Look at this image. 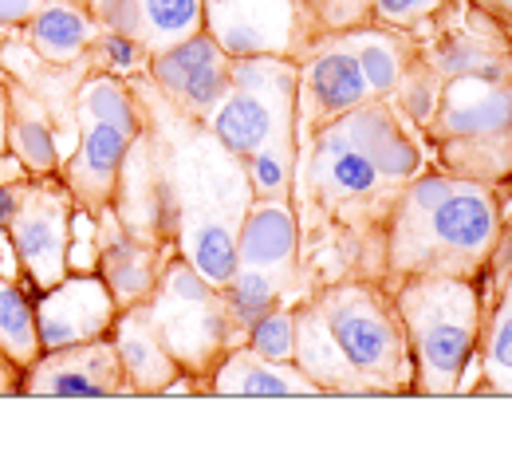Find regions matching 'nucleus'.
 I'll return each mask as SVG.
<instances>
[{"instance_id": "10", "label": "nucleus", "mask_w": 512, "mask_h": 461, "mask_svg": "<svg viewBox=\"0 0 512 461\" xmlns=\"http://www.w3.org/2000/svg\"><path fill=\"white\" fill-rule=\"evenodd\" d=\"M16 186H20V205L8 225V241H12V253L24 268V276L32 280V288L44 292L71 272L67 264L71 221L79 205L60 174H44V178L28 174V182H16Z\"/></svg>"}, {"instance_id": "28", "label": "nucleus", "mask_w": 512, "mask_h": 461, "mask_svg": "<svg viewBox=\"0 0 512 461\" xmlns=\"http://www.w3.org/2000/svg\"><path fill=\"white\" fill-rule=\"evenodd\" d=\"M99 71H111V75H123V79H138L146 75V64H150V52L134 40V36H123V32H99V40L91 44V56Z\"/></svg>"}, {"instance_id": "14", "label": "nucleus", "mask_w": 512, "mask_h": 461, "mask_svg": "<svg viewBox=\"0 0 512 461\" xmlns=\"http://www.w3.org/2000/svg\"><path fill=\"white\" fill-rule=\"evenodd\" d=\"M371 99V87L363 79V71L355 64V56L335 40L323 36V44L300 64L296 79V131L308 134L363 107Z\"/></svg>"}, {"instance_id": "15", "label": "nucleus", "mask_w": 512, "mask_h": 461, "mask_svg": "<svg viewBox=\"0 0 512 461\" xmlns=\"http://www.w3.org/2000/svg\"><path fill=\"white\" fill-rule=\"evenodd\" d=\"M300 213L292 198H253L237 225V264L260 268L288 288L300 280Z\"/></svg>"}, {"instance_id": "2", "label": "nucleus", "mask_w": 512, "mask_h": 461, "mask_svg": "<svg viewBox=\"0 0 512 461\" xmlns=\"http://www.w3.org/2000/svg\"><path fill=\"white\" fill-rule=\"evenodd\" d=\"M296 367L335 398L414 395V359L383 280L343 276L296 304Z\"/></svg>"}, {"instance_id": "4", "label": "nucleus", "mask_w": 512, "mask_h": 461, "mask_svg": "<svg viewBox=\"0 0 512 461\" xmlns=\"http://www.w3.org/2000/svg\"><path fill=\"white\" fill-rule=\"evenodd\" d=\"M390 296L414 359V395H457L485 328L481 280L406 276Z\"/></svg>"}, {"instance_id": "17", "label": "nucleus", "mask_w": 512, "mask_h": 461, "mask_svg": "<svg viewBox=\"0 0 512 461\" xmlns=\"http://www.w3.org/2000/svg\"><path fill=\"white\" fill-rule=\"evenodd\" d=\"M209 395L217 398H323V391L296 367L256 355L237 343L209 371Z\"/></svg>"}, {"instance_id": "9", "label": "nucleus", "mask_w": 512, "mask_h": 461, "mask_svg": "<svg viewBox=\"0 0 512 461\" xmlns=\"http://www.w3.org/2000/svg\"><path fill=\"white\" fill-rule=\"evenodd\" d=\"M205 32L233 56H280L304 64L323 44L308 0H205Z\"/></svg>"}, {"instance_id": "27", "label": "nucleus", "mask_w": 512, "mask_h": 461, "mask_svg": "<svg viewBox=\"0 0 512 461\" xmlns=\"http://www.w3.org/2000/svg\"><path fill=\"white\" fill-rule=\"evenodd\" d=\"M245 347L276 363H296V304H280L245 331Z\"/></svg>"}, {"instance_id": "11", "label": "nucleus", "mask_w": 512, "mask_h": 461, "mask_svg": "<svg viewBox=\"0 0 512 461\" xmlns=\"http://www.w3.org/2000/svg\"><path fill=\"white\" fill-rule=\"evenodd\" d=\"M150 87L186 119L205 123L213 115V107L225 99L229 79H233V56L209 36L197 32L186 44H174L158 56H150L146 64Z\"/></svg>"}, {"instance_id": "36", "label": "nucleus", "mask_w": 512, "mask_h": 461, "mask_svg": "<svg viewBox=\"0 0 512 461\" xmlns=\"http://www.w3.org/2000/svg\"><path fill=\"white\" fill-rule=\"evenodd\" d=\"M87 4H91V0H87Z\"/></svg>"}, {"instance_id": "3", "label": "nucleus", "mask_w": 512, "mask_h": 461, "mask_svg": "<svg viewBox=\"0 0 512 461\" xmlns=\"http://www.w3.org/2000/svg\"><path fill=\"white\" fill-rule=\"evenodd\" d=\"M501 245V205L489 182L422 170L390 209L383 233V284L406 276L481 280Z\"/></svg>"}, {"instance_id": "21", "label": "nucleus", "mask_w": 512, "mask_h": 461, "mask_svg": "<svg viewBox=\"0 0 512 461\" xmlns=\"http://www.w3.org/2000/svg\"><path fill=\"white\" fill-rule=\"evenodd\" d=\"M8 154L32 174H60V142L52 134V123L44 119V111L36 103H28V95L12 83V119H8Z\"/></svg>"}, {"instance_id": "18", "label": "nucleus", "mask_w": 512, "mask_h": 461, "mask_svg": "<svg viewBox=\"0 0 512 461\" xmlns=\"http://www.w3.org/2000/svg\"><path fill=\"white\" fill-rule=\"evenodd\" d=\"M111 343L119 351L130 395H166L170 383L182 375L178 359L170 355V347L162 343V335L150 324L146 304H130L119 312V320L111 328Z\"/></svg>"}, {"instance_id": "30", "label": "nucleus", "mask_w": 512, "mask_h": 461, "mask_svg": "<svg viewBox=\"0 0 512 461\" xmlns=\"http://www.w3.org/2000/svg\"><path fill=\"white\" fill-rule=\"evenodd\" d=\"M312 12L320 16L323 32H347L359 24H371V0H308Z\"/></svg>"}, {"instance_id": "35", "label": "nucleus", "mask_w": 512, "mask_h": 461, "mask_svg": "<svg viewBox=\"0 0 512 461\" xmlns=\"http://www.w3.org/2000/svg\"><path fill=\"white\" fill-rule=\"evenodd\" d=\"M509 264H512V237H509V241H501V245H497V257H493V264H489V268L505 272Z\"/></svg>"}, {"instance_id": "34", "label": "nucleus", "mask_w": 512, "mask_h": 461, "mask_svg": "<svg viewBox=\"0 0 512 461\" xmlns=\"http://www.w3.org/2000/svg\"><path fill=\"white\" fill-rule=\"evenodd\" d=\"M485 12H493L497 20H509L512 24V0H477Z\"/></svg>"}, {"instance_id": "33", "label": "nucleus", "mask_w": 512, "mask_h": 461, "mask_svg": "<svg viewBox=\"0 0 512 461\" xmlns=\"http://www.w3.org/2000/svg\"><path fill=\"white\" fill-rule=\"evenodd\" d=\"M16 205H20V186L16 182H0V229L8 233L12 217H16Z\"/></svg>"}, {"instance_id": "1", "label": "nucleus", "mask_w": 512, "mask_h": 461, "mask_svg": "<svg viewBox=\"0 0 512 461\" xmlns=\"http://www.w3.org/2000/svg\"><path fill=\"white\" fill-rule=\"evenodd\" d=\"M426 170L422 142L383 99L300 134L296 158V213L320 217V229L343 233L363 253L379 257L383 272V233L398 194Z\"/></svg>"}, {"instance_id": "22", "label": "nucleus", "mask_w": 512, "mask_h": 461, "mask_svg": "<svg viewBox=\"0 0 512 461\" xmlns=\"http://www.w3.org/2000/svg\"><path fill=\"white\" fill-rule=\"evenodd\" d=\"M205 32V0H134V40L158 56Z\"/></svg>"}, {"instance_id": "5", "label": "nucleus", "mask_w": 512, "mask_h": 461, "mask_svg": "<svg viewBox=\"0 0 512 461\" xmlns=\"http://www.w3.org/2000/svg\"><path fill=\"white\" fill-rule=\"evenodd\" d=\"M75 119L79 142L64 158L60 178L79 209L103 213L119 198L123 166L146 127V99L134 79L95 67L75 87Z\"/></svg>"}, {"instance_id": "23", "label": "nucleus", "mask_w": 512, "mask_h": 461, "mask_svg": "<svg viewBox=\"0 0 512 461\" xmlns=\"http://www.w3.org/2000/svg\"><path fill=\"white\" fill-rule=\"evenodd\" d=\"M288 284L249 268V264H237V272L221 284V304H225V316H229V328L237 335V343H245V331L253 328L260 316H268L272 308H280L288 300Z\"/></svg>"}, {"instance_id": "26", "label": "nucleus", "mask_w": 512, "mask_h": 461, "mask_svg": "<svg viewBox=\"0 0 512 461\" xmlns=\"http://www.w3.org/2000/svg\"><path fill=\"white\" fill-rule=\"evenodd\" d=\"M296 158H300V131L272 134L253 158H245V178L253 198H292L296 186Z\"/></svg>"}, {"instance_id": "20", "label": "nucleus", "mask_w": 512, "mask_h": 461, "mask_svg": "<svg viewBox=\"0 0 512 461\" xmlns=\"http://www.w3.org/2000/svg\"><path fill=\"white\" fill-rule=\"evenodd\" d=\"M363 71L367 87H371V99H390L402 83V71L414 56V44L402 28H386V24H359V28H347V32H331Z\"/></svg>"}, {"instance_id": "32", "label": "nucleus", "mask_w": 512, "mask_h": 461, "mask_svg": "<svg viewBox=\"0 0 512 461\" xmlns=\"http://www.w3.org/2000/svg\"><path fill=\"white\" fill-rule=\"evenodd\" d=\"M8 119H12V83L0 71V158L8 154Z\"/></svg>"}, {"instance_id": "6", "label": "nucleus", "mask_w": 512, "mask_h": 461, "mask_svg": "<svg viewBox=\"0 0 512 461\" xmlns=\"http://www.w3.org/2000/svg\"><path fill=\"white\" fill-rule=\"evenodd\" d=\"M430 138L442 146L449 174L497 182L512 170V87L505 79H442Z\"/></svg>"}, {"instance_id": "13", "label": "nucleus", "mask_w": 512, "mask_h": 461, "mask_svg": "<svg viewBox=\"0 0 512 461\" xmlns=\"http://www.w3.org/2000/svg\"><path fill=\"white\" fill-rule=\"evenodd\" d=\"M119 300L107 288V280L87 268V272H67L52 288L36 292V328H40V347L56 351L71 343H91L111 335L119 320Z\"/></svg>"}, {"instance_id": "16", "label": "nucleus", "mask_w": 512, "mask_h": 461, "mask_svg": "<svg viewBox=\"0 0 512 461\" xmlns=\"http://www.w3.org/2000/svg\"><path fill=\"white\" fill-rule=\"evenodd\" d=\"M99 217V253H95V272L107 280V288L115 292L119 308L130 304H146L150 292L158 288L162 276V245H154L150 237L134 233L127 221L111 209L95 213Z\"/></svg>"}, {"instance_id": "31", "label": "nucleus", "mask_w": 512, "mask_h": 461, "mask_svg": "<svg viewBox=\"0 0 512 461\" xmlns=\"http://www.w3.org/2000/svg\"><path fill=\"white\" fill-rule=\"evenodd\" d=\"M44 0H0V32H20Z\"/></svg>"}, {"instance_id": "12", "label": "nucleus", "mask_w": 512, "mask_h": 461, "mask_svg": "<svg viewBox=\"0 0 512 461\" xmlns=\"http://www.w3.org/2000/svg\"><path fill=\"white\" fill-rule=\"evenodd\" d=\"M20 395L28 398H123L130 383L123 375L111 335L91 343H71L44 351L28 371H20Z\"/></svg>"}, {"instance_id": "29", "label": "nucleus", "mask_w": 512, "mask_h": 461, "mask_svg": "<svg viewBox=\"0 0 512 461\" xmlns=\"http://www.w3.org/2000/svg\"><path fill=\"white\" fill-rule=\"evenodd\" d=\"M446 0H371V20L386 28H402L410 32L414 24L430 20Z\"/></svg>"}, {"instance_id": "7", "label": "nucleus", "mask_w": 512, "mask_h": 461, "mask_svg": "<svg viewBox=\"0 0 512 461\" xmlns=\"http://www.w3.org/2000/svg\"><path fill=\"white\" fill-rule=\"evenodd\" d=\"M146 312L186 375L209 379L221 355L237 347V335L229 328V316L221 304V288L209 284L186 257H170L162 264V276L146 300Z\"/></svg>"}, {"instance_id": "24", "label": "nucleus", "mask_w": 512, "mask_h": 461, "mask_svg": "<svg viewBox=\"0 0 512 461\" xmlns=\"http://www.w3.org/2000/svg\"><path fill=\"white\" fill-rule=\"evenodd\" d=\"M481 375H485V395H509L512 398V264L501 276L497 304L485 316L481 328Z\"/></svg>"}, {"instance_id": "25", "label": "nucleus", "mask_w": 512, "mask_h": 461, "mask_svg": "<svg viewBox=\"0 0 512 461\" xmlns=\"http://www.w3.org/2000/svg\"><path fill=\"white\" fill-rule=\"evenodd\" d=\"M0 351L16 371H28L44 355L36 328V300L16 280H0Z\"/></svg>"}, {"instance_id": "8", "label": "nucleus", "mask_w": 512, "mask_h": 461, "mask_svg": "<svg viewBox=\"0 0 512 461\" xmlns=\"http://www.w3.org/2000/svg\"><path fill=\"white\" fill-rule=\"evenodd\" d=\"M296 79L300 64L280 56L233 60L229 91L205 119V131L233 158H253L272 134L296 127Z\"/></svg>"}, {"instance_id": "19", "label": "nucleus", "mask_w": 512, "mask_h": 461, "mask_svg": "<svg viewBox=\"0 0 512 461\" xmlns=\"http://www.w3.org/2000/svg\"><path fill=\"white\" fill-rule=\"evenodd\" d=\"M20 32L32 56H40L44 64L75 67L91 56V44L103 28L87 0H44Z\"/></svg>"}]
</instances>
